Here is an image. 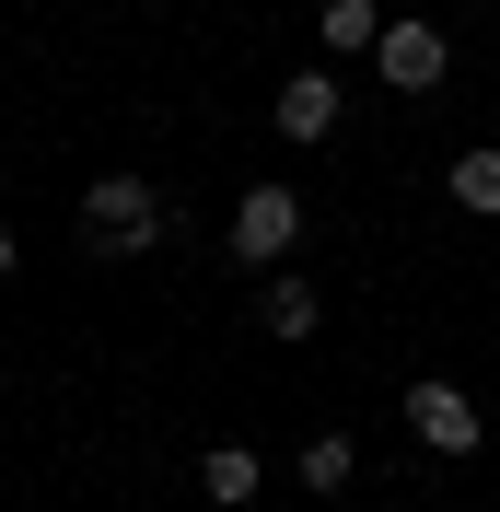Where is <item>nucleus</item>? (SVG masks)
<instances>
[{
    "mask_svg": "<svg viewBox=\"0 0 500 512\" xmlns=\"http://www.w3.org/2000/svg\"><path fill=\"white\" fill-rule=\"evenodd\" d=\"M163 233V198L140 187V175H94V187H82V245L94 256H140Z\"/></svg>",
    "mask_w": 500,
    "mask_h": 512,
    "instance_id": "f257e3e1",
    "label": "nucleus"
},
{
    "mask_svg": "<svg viewBox=\"0 0 500 512\" xmlns=\"http://www.w3.org/2000/svg\"><path fill=\"white\" fill-rule=\"evenodd\" d=\"M291 245H303V198L291 187H245L233 198V256H245V268H280Z\"/></svg>",
    "mask_w": 500,
    "mask_h": 512,
    "instance_id": "f03ea898",
    "label": "nucleus"
},
{
    "mask_svg": "<svg viewBox=\"0 0 500 512\" xmlns=\"http://www.w3.org/2000/svg\"><path fill=\"white\" fill-rule=\"evenodd\" d=\"M407 431H419V443H431V454H477V443H489V419H477V396H466V384H407Z\"/></svg>",
    "mask_w": 500,
    "mask_h": 512,
    "instance_id": "7ed1b4c3",
    "label": "nucleus"
},
{
    "mask_svg": "<svg viewBox=\"0 0 500 512\" xmlns=\"http://www.w3.org/2000/svg\"><path fill=\"white\" fill-rule=\"evenodd\" d=\"M373 70L396 82V94H442V70H454V35H442V24H384Z\"/></svg>",
    "mask_w": 500,
    "mask_h": 512,
    "instance_id": "20e7f679",
    "label": "nucleus"
},
{
    "mask_svg": "<svg viewBox=\"0 0 500 512\" xmlns=\"http://www.w3.org/2000/svg\"><path fill=\"white\" fill-rule=\"evenodd\" d=\"M268 128H280V140H326V128H338V82H326V70H291L280 105H268Z\"/></svg>",
    "mask_w": 500,
    "mask_h": 512,
    "instance_id": "39448f33",
    "label": "nucleus"
},
{
    "mask_svg": "<svg viewBox=\"0 0 500 512\" xmlns=\"http://www.w3.org/2000/svg\"><path fill=\"white\" fill-rule=\"evenodd\" d=\"M256 326H268V338H291V350H303L314 326H326V303H314V280H291V268H268V291H256Z\"/></svg>",
    "mask_w": 500,
    "mask_h": 512,
    "instance_id": "423d86ee",
    "label": "nucleus"
},
{
    "mask_svg": "<svg viewBox=\"0 0 500 512\" xmlns=\"http://www.w3.org/2000/svg\"><path fill=\"white\" fill-rule=\"evenodd\" d=\"M314 47H326V59H373L384 12H373V0H326V12H314Z\"/></svg>",
    "mask_w": 500,
    "mask_h": 512,
    "instance_id": "0eeeda50",
    "label": "nucleus"
},
{
    "mask_svg": "<svg viewBox=\"0 0 500 512\" xmlns=\"http://www.w3.org/2000/svg\"><path fill=\"white\" fill-rule=\"evenodd\" d=\"M256 478H268V466H256V443H210V466H198V489H210L221 512H245Z\"/></svg>",
    "mask_w": 500,
    "mask_h": 512,
    "instance_id": "6e6552de",
    "label": "nucleus"
},
{
    "mask_svg": "<svg viewBox=\"0 0 500 512\" xmlns=\"http://www.w3.org/2000/svg\"><path fill=\"white\" fill-rule=\"evenodd\" d=\"M454 210H477V222H500V152H454Z\"/></svg>",
    "mask_w": 500,
    "mask_h": 512,
    "instance_id": "1a4fd4ad",
    "label": "nucleus"
},
{
    "mask_svg": "<svg viewBox=\"0 0 500 512\" xmlns=\"http://www.w3.org/2000/svg\"><path fill=\"white\" fill-rule=\"evenodd\" d=\"M361 478V443H349V431H314L303 443V489H349Z\"/></svg>",
    "mask_w": 500,
    "mask_h": 512,
    "instance_id": "9d476101",
    "label": "nucleus"
},
{
    "mask_svg": "<svg viewBox=\"0 0 500 512\" xmlns=\"http://www.w3.org/2000/svg\"><path fill=\"white\" fill-rule=\"evenodd\" d=\"M0 280H12V222H0Z\"/></svg>",
    "mask_w": 500,
    "mask_h": 512,
    "instance_id": "9b49d317",
    "label": "nucleus"
}]
</instances>
